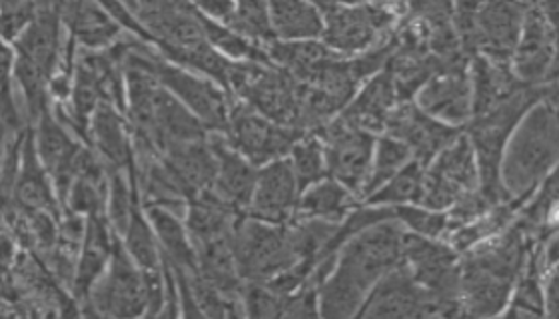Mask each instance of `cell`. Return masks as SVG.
Listing matches in <instances>:
<instances>
[{
	"mask_svg": "<svg viewBox=\"0 0 559 319\" xmlns=\"http://www.w3.org/2000/svg\"><path fill=\"white\" fill-rule=\"evenodd\" d=\"M242 299H245L246 318L280 319L284 297L274 294L266 285L246 284Z\"/></svg>",
	"mask_w": 559,
	"mask_h": 319,
	"instance_id": "74e56055",
	"label": "cell"
},
{
	"mask_svg": "<svg viewBox=\"0 0 559 319\" xmlns=\"http://www.w3.org/2000/svg\"><path fill=\"white\" fill-rule=\"evenodd\" d=\"M424 184H426V165L418 160L409 162L400 174L392 177L378 192L366 200L368 206L382 208H400V206H419L424 200Z\"/></svg>",
	"mask_w": 559,
	"mask_h": 319,
	"instance_id": "4dcf8cb0",
	"label": "cell"
},
{
	"mask_svg": "<svg viewBox=\"0 0 559 319\" xmlns=\"http://www.w3.org/2000/svg\"><path fill=\"white\" fill-rule=\"evenodd\" d=\"M476 189H479L478 158L466 132H462L426 168L424 200L419 206L448 212L464 196Z\"/></svg>",
	"mask_w": 559,
	"mask_h": 319,
	"instance_id": "9c48e42d",
	"label": "cell"
},
{
	"mask_svg": "<svg viewBox=\"0 0 559 319\" xmlns=\"http://www.w3.org/2000/svg\"><path fill=\"white\" fill-rule=\"evenodd\" d=\"M69 204L72 212L88 213V216L100 213V206H103L100 184L86 177H76L70 188Z\"/></svg>",
	"mask_w": 559,
	"mask_h": 319,
	"instance_id": "60d3db41",
	"label": "cell"
},
{
	"mask_svg": "<svg viewBox=\"0 0 559 319\" xmlns=\"http://www.w3.org/2000/svg\"><path fill=\"white\" fill-rule=\"evenodd\" d=\"M115 236H108L105 220L100 213L88 216L84 248H82L79 272L74 278V292L76 296H91L94 285L105 275L106 263L112 258Z\"/></svg>",
	"mask_w": 559,
	"mask_h": 319,
	"instance_id": "83f0119b",
	"label": "cell"
},
{
	"mask_svg": "<svg viewBox=\"0 0 559 319\" xmlns=\"http://www.w3.org/2000/svg\"><path fill=\"white\" fill-rule=\"evenodd\" d=\"M527 9L530 4L522 2L479 4L476 52L486 59L510 64L524 28Z\"/></svg>",
	"mask_w": 559,
	"mask_h": 319,
	"instance_id": "2e32d148",
	"label": "cell"
},
{
	"mask_svg": "<svg viewBox=\"0 0 559 319\" xmlns=\"http://www.w3.org/2000/svg\"><path fill=\"white\" fill-rule=\"evenodd\" d=\"M316 134L324 143L328 177L336 180L354 196L361 198L372 174L378 136L372 132L356 128L342 116L328 122L326 126Z\"/></svg>",
	"mask_w": 559,
	"mask_h": 319,
	"instance_id": "8992f818",
	"label": "cell"
},
{
	"mask_svg": "<svg viewBox=\"0 0 559 319\" xmlns=\"http://www.w3.org/2000/svg\"><path fill=\"white\" fill-rule=\"evenodd\" d=\"M426 319H448V318H443V316H440V314H436V316H430V318H426Z\"/></svg>",
	"mask_w": 559,
	"mask_h": 319,
	"instance_id": "bcb514c9",
	"label": "cell"
},
{
	"mask_svg": "<svg viewBox=\"0 0 559 319\" xmlns=\"http://www.w3.org/2000/svg\"><path fill=\"white\" fill-rule=\"evenodd\" d=\"M462 132L431 119L416 107V102H400L388 119L384 134L406 144L414 160L428 168Z\"/></svg>",
	"mask_w": 559,
	"mask_h": 319,
	"instance_id": "5bb4252c",
	"label": "cell"
},
{
	"mask_svg": "<svg viewBox=\"0 0 559 319\" xmlns=\"http://www.w3.org/2000/svg\"><path fill=\"white\" fill-rule=\"evenodd\" d=\"M36 12H38V4L35 2H2L0 21H2L4 40L16 42L35 21Z\"/></svg>",
	"mask_w": 559,
	"mask_h": 319,
	"instance_id": "f35d334b",
	"label": "cell"
},
{
	"mask_svg": "<svg viewBox=\"0 0 559 319\" xmlns=\"http://www.w3.org/2000/svg\"><path fill=\"white\" fill-rule=\"evenodd\" d=\"M409 162H414V155L406 144L400 143L392 136H385V134L378 136L376 152H373L372 174H370L368 186L361 194V200H368L373 192H378L384 184H388Z\"/></svg>",
	"mask_w": 559,
	"mask_h": 319,
	"instance_id": "1f68e13d",
	"label": "cell"
},
{
	"mask_svg": "<svg viewBox=\"0 0 559 319\" xmlns=\"http://www.w3.org/2000/svg\"><path fill=\"white\" fill-rule=\"evenodd\" d=\"M47 174L48 172L36 152L35 138L26 136L23 144V170L14 184L16 200L33 210H52L55 212L57 204H55V194L48 186Z\"/></svg>",
	"mask_w": 559,
	"mask_h": 319,
	"instance_id": "f1b7e54d",
	"label": "cell"
},
{
	"mask_svg": "<svg viewBox=\"0 0 559 319\" xmlns=\"http://www.w3.org/2000/svg\"><path fill=\"white\" fill-rule=\"evenodd\" d=\"M233 251L245 284H269L298 263L288 225L264 224L250 216H242L234 228Z\"/></svg>",
	"mask_w": 559,
	"mask_h": 319,
	"instance_id": "5b68a950",
	"label": "cell"
},
{
	"mask_svg": "<svg viewBox=\"0 0 559 319\" xmlns=\"http://www.w3.org/2000/svg\"><path fill=\"white\" fill-rule=\"evenodd\" d=\"M469 76L474 86V119L486 116L513 95L527 88L513 76L510 64L486 59L481 54L469 62Z\"/></svg>",
	"mask_w": 559,
	"mask_h": 319,
	"instance_id": "7402d4cb",
	"label": "cell"
},
{
	"mask_svg": "<svg viewBox=\"0 0 559 319\" xmlns=\"http://www.w3.org/2000/svg\"><path fill=\"white\" fill-rule=\"evenodd\" d=\"M292 170L294 176L298 180L300 194L306 189L312 188L328 177L326 152H324V143L320 136L312 132L300 138L296 146L292 148L290 156Z\"/></svg>",
	"mask_w": 559,
	"mask_h": 319,
	"instance_id": "d6a6232c",
	"label": "cell"
},
{
	"mask_svg": "<svg viewBox=\"0 0 559 319\" xmlns=\"http://www.w3.org/2000/svg\"><path fill=\"white\" fill-rule=\"evenodd\" d=\"M36 152L48 174L55 180L60 198H69L70 188L76 180V162L81 156V144L74 143L64 131L55 112L47 110L40 120L35 136Z\"/></svg>",
	"mask_w": 559,
	"mask_h": 319,
	"instance_id": "e0dca14e",
	"label": "cell"
},
{
	"mask_svg": "<svg viewBox=\"0 0 559 319\" xmlns=\"http://www.w3.org/2000/svg\"><path fill=\"white\" fill-rule=\"evenodd\" d=\"M559 165V108L544 98L513 131L501 162V182L513 201L530 200Z\"/></svg>",
	"mask_w": 559,
	"mask_h": 319,
	"instance_id": "6da1fadb",
	"label": "cell"
},
{
	"mask_svg": "<svg viewBox=\"0 0 559 319\" xmlns=\"http://www.w3.org/2000/svg\"><path fill=\"white\" fill-rule=\"evenodd\" d=\"M152 230L163 249L164 261H170V268L185 273L199 272V256L190 240L187 228L178 216L160 206H148Z\"/></svg>",
	"mask_w": 559,
	"mask_h": 319,
	"instance_id": "484cf974",
	"label": "cell"
},
{
	"mask_svg": "<svg viewBox=\"0 0 559 319\" xmlns=\"http://www.w3.org/2000/svg\"><path fill=\"white\" fill-rule=\"evenodd\" d=\"M60 30H62L60 4H38L35 21L14 42L16 47L14 52L36 64L47 74L48 81L52 78V72L59 64Z\"/></svg>",
	"mask_w": 559,
	"mask_h": 319,
	"instance_id": "ffe728a7",
	"label": "cell"
},
{
	"mask_svg": "<svg viewBox=\"0 0 559 319\" xmlns=\"http://www.w3.org/2000/svg\"><path fill=\"white\" fill-rule=\"evenodd\" d=\"M404 236L406 230L397 220L368 228L340 249L334 272L372 294L385 275L404 266Z\"/></svg>",
	"mask_w": 559,
	"mask_h": 319,
	"instance_id": "3957f363",
	"label": "cell"
},
{
	"mask_svg": "<svg viewBox=\"0 0 559 319\" xmlns=\"http://www.w3.org/2000/svg\"><path fill=\"white\" fill-rule=\"evenodd\" d=\"M60 16L70 36L86 50H108L117 45L122 33V26L110 16L105 4L64 2L60 4Z\"/></svg>",
	"mask_w": 559,
	"mask_h": 319,
	"instance_id": "44dd1931",
	"label": "cell"
},
{
	"mask_svg": "<svg viewBox=\"0 0 559 319\" xmlns=\"http://www.w3.org/2000/svg\"><path fill=\"white\" fill-rule=\"evenodd\" d=\"M324 14L322 42L340 57H360L394 36L400 9L390 4H318Z\"/></svg>",
	"mask_w": 559,
	"mask_h": 319,
	"instance_id": "277c9868",
	"label": "cell"
},
{
	"mask_svg": "<svg viewBox=\"0 0 559 319\" xmlns=\"http://www.w3.org/2000/svg\"><path fill=\"white\" fill-rule=\"evenodd\" d=\"M2 124H4V134L11 136V134H19L23 131V116L19 112L16 107V100L12 96L11 90V78L4 74V100H2Z\"/></svg>",
	"mask_w": 559,
	"mask_h": 319,
	"instance_id": "b9f144b4",
	"label": "cell"
},
{
	"mask_svg": "<svg viewBox=\"0 0 559 319\" xmlns=\"http://www.w3.org/2000/svg\"><path fill=\"white\" fill-rule=\"evenodd\" d=\"M397 105H400V96H397L394 78L390 72L382 71L378 76H373L372 81L361 86L360 93L340 116L349 124H354L356 128L382 136L388 119L392 116Z\"/></svg>",
	"mask_w": 559,
	"mask_h": 319,
	"instance_id": "d6986e66",
	"label": "cell"
},
{
	"mask_svg": "<svg viewBox=\"0 0 559 319\" xmlns=\"http://www.w3.org/2000/svg\"><path fill=\"white\" fill-rule=\"evenodd\" d=\"M392 210H394L397 222L409 234L428 237V240H443L450 234L448 212H438V210H430L424 206H400Z\"/></svg>",
	"mask_w": 559,
	"mask_h": 319,
	"instance_id": "d590c367",
	"label": "cell"
},
{
	"mask_svg": "<svg viewBox=\"0 0 559 319\" xmlns=\"http://www.w3.org/2000/svg\"><path fill=\"white\" fill-rule=\"evenodd\" d=\"M129 11L151 35L152 47L158 48L164 60L175 59L209 45L199 12L190 2H129Z\"/></svg>",
	"mask_w": 559,
	"mask_h": 319,
	"instance_id": "ba28073f",
	"label": "cell"
},
{
	"mask_svg": "<svg viewBox=\"0 0 559 319\" xmlns=\"http://www.w3.org/2000/svg\"><path fill=\"white\" fill-rule=\"evenodd\" d=\"M270 4V19L274 35L282 42L322 40L324 14L318 4L296 0H274Z\"/></svg>",
	"mask_w": 559,
	"mask_h": 319,
	"instance_id": "4316f807",
	"label": "cell"
},
{
	"mask_svg": "<svg viewBox=\"0 0 559 319\" xmlns=\"http://www.w3.org/2000/svg\"><path fill=\"white\" fill-rule=\"evenodd\" d=\"M124 248L142 272H160V246L152 224L140 212L139 204L134 206L129 230L124 234Z\"/></svg>",
	"mask_w": 559,
	"mask_h": 319,
	"instance_id": "e575fe53",
	"label": "cell"
},
{
	"mask_svg": "<svg viewBox=\"0 0 559 319\" xmlns=\"http://www.w3.org/2000/svg\"><path fill=\"white\" fill-rule=\"evenodd\" d=\"M298 180L294 176L290 158L260 168L257 192L250 204L248 216L258 222L272 225H288L300 201Z\"/></svg>",
	"mask_w": 559,
	"mask_h": 319,
	"instance_id": "9a60e30c",
	"label": "cell"
},
{
	"mask_svg": "<svg viewBox=\"0 0 559 319\" xmlns=\"http://www.w3.org/2000/svg\"><path fill=\"white\" fill-rule=\"evenodd\" d=\"M91 134H93L94 146L105 158L106 164L117 170H124V168H129V172L134 170V146L130 138L132 131L127 128L124 120L112 102H103L96 108L91 120Z\"/></svg>",
	"mask_w": 559,
	"mask_h": 319,
	"instance_id": "603a6c76",
	"label": "cell"
},
{
	"mask_svg": "<svg viewBox=\"0 0 559 319\" xmlns=\"http://www.w3.org/2000/svg\"><path fill=\"white\" fill-rule=\"evenodd\" d=\"M209 143L218 158V177L212 189L222 200L230 204L236 212H248L257 192L260 170L238 155L224 134L210 132Z\"/></svg>",
	"mask_w": 559,
	"mask_h": 319,
	"instance_id": "ac0fdd59",
	"label": "cell"
},
{
	"mask_svg": "<svg viewBox=\"0 0 559 319\" xmlns=\"http://www.w3.org/2000/svg\"><path fill=\"white\" fill-rule=\"evenodd\" d=\"M558 60V42L539 4H530L524 28L513 50V76L532 88L546 86Z\"/></svg>",
	"mask_w": 559,
	"mask_h": 319,
	"instance_id": "7c38bea8",
	"label": "cell"
},
{
	"mask_svg": "<svg viewBox=\"0 0 559 319\" xmlns=\"http://www.w3.org/2000/svg\"><path fill=\"white\" fill-rule=\"evenodd\" d=\"M194 7L202 12L204 16H209L210 21L226 24L233 16L236 2H228V0H209V2H194Z\"/></svg>",
	"mask_w": 559,
	"mask_h": 319,
	"instance_id": "7bdbcfd3",
	"label": "cell"
},
{
	"mask_svg": "<svg viewBox=\"0 0 559 319\" xmlns=\"http://www.w3.org/2000/svg\"><path fill=\"white\" fill-rule=\"evenodd\" d=\"M280 319H320L318 290L312 285H304L300 292L284 297Z\"/></svg>",
	"mask_w": 559,
	"mask_h": 319,
	"instance_id": "ab89813d",
	"label": "cell"
},
{
	"mask_svg": "<svg viewBox=\"0 0 559 319\" xmlns=\"http://www.w3.org/2000/svg\"><path fill=\"white\" fill-rule=\"evenodd\" d=\"M539 7H542V11L546 14V21H548L551 33L556 36L559 52V2H544Z\"/></svg>",
	"mask_w": 559,
	"mask_h": 319,
	"instance_id": "ee69618b",
	"label": "cell"
},
{
	"mask_svg": "<svg viewBox=\"0 0 559 319\" xmlns=\"http://www.w3.org/2000/svg\"><path fill=\"white\" fill-rule=\"evenodd\" d=\"M91 304L110 319H140L148 316L146 273L134 263L117 237L108 272L94 285Z\"/></svg>",
	"mask_w": 559,
	"mask_h": 319,
	"instance_id": "30bf717a",
	"label": "cell"
},
{
	"mask_svg": "<svg viewBox=\"0 0 559 319\" xmlns=\"http://www.w3.org/2000/svg\"><path fill=\"white\" fill-rule=\"evenodd\" d=\"M142 42H134V54L140 64L151 72L152 76L175 96L185 107L204 124V128L214 134H226L230 122V96L218 84L209 78L194 76L192 72L176 66L164 60L151 48L142 50Z\"/></svg>",
	"mask_w": 559,
	"mask_h": 319,
	"instance_id": "7a4b0ae2",
	"label": "cell"
},
{
	"mask_svg": "<svg viewBox=\"0 0 559 319\" xmlns=\"http://www.w3.org/2000/svg\"><path fill=\"white\" fill-rule=\"evenodd\" d=\"M269 57L274 66L288 72L298 83H310L318 72L326 69L334 60L344 59L322 40H300L282 42L276 40L269 48Z\"/></svg>",
	"mask_w": 559,
	"mask_h": 319,
	"instance_id": "cb8c5ba5",
	"label": "cell"
},
{
	"mask_svg": "<svg viewBox=\"0 0 559 319\" xmlns=\"http://www.w3.org/2000/svg\"><path fill=\"white\" fill-rule=\"evenodd\" d=\"M134 188H129L122 170L110 168V204H108V213L110 222L115 225L118 236H124L129 230L130 218L136 206L134 198Z\"/></svg>",
	"mask_w": 559,
	"mask_h": 319,
	"instance_id": "8d00e7d4",
	"label": "cell"
},
{
	"mask_svg": "<svg viewBox=\"0 0 559 319\" xmlns=\"http://www.w3.org/2000/svg\"><path fill=\"white\" fill-rule=\"evenodd\" d=\"M356 319H361V316H360V318H356Z\"/></svg>",
	"mask_w": 559,
	"mask_h": 319,
	"instance_id": "7dc6e473",
	"label": "cell"
},
{
	"mask_svg": "<svg viewBox=\"0 0 559 319\" xmlns=\"http://www.w3.org/2000/svg\"><path fill=\"white\" fill-rule=\"evenodd\" d=\"M436 314L433 299L402 266L373 287L361 319H426Z\"/></svg>",
	"mask_w": 559,
	"mask_h": 319,
	"instance_id": "4fadbf2b",
	"label": "cell"
},
{
	"mask_svg": "<svg viewBox=\"0 0 559 319\" xmlns=\"http://www.w3.org/2000/svg\"><path fill=\"white\" fill-rule=\"evenodd\" d=\"M356 208V196L336 180L326 177L304 192L294 220H320L340 225Z\"/></svg>",
	"mask_w": 559,
	"mask_h": 319,
	"instance_id": "d4e9b609",
	"label": "cell"
},
{
	"mask_svg": "<svg viewBox=\"0 0 559 319\" xmlns=\"http://www.w3.org/2000/svg\"><path fill=\"white\" fill-rule=\"evenodd\" d=\"M197 12H199V9H197ZM199 19L210 47L218 50L222 57H226V59L233 60V62L272 64L266 48L260 47L257 42L248 40V38L238 35V33H234L233 28H228L224 24L210 21L209 16H204L202 12H199Z\"/></svg>",
	"mask_w": 559,
	"mask_h": 319,
	"instance_id": "f546056e",
	"label": "cell"
},
{
	"mask_svg": "<svg viewBox=\"0 0 559 319\" xmlns=\"http://www.w3.org/2000/svg\"><path fill=\"white\" fill-rule=\"evenodd\" d=\"M224 26L233 28L234 33L245 36L260 47L269 48L272 42L278 40L272 28L270 4L266 2H257V0L236 2L233 16Z\"/></svg>",
	"mask_w": 559,
	"mask_h": 319,
	"instance_id": "836d02e7",
	"label": "cell"
},
{
	"mask_svg": "<svg viewBox=\"0 0 559 319\" xmlns=\"http://www.w3.org/2000/svg\"><path fill=\"white\" fill-rule=\"evenodd\" d=\"M416 107L452 128H467L474 120V86L469 66L445 69L431 76L414 98Z\"/></svg>",
	"mask_w": 559,
	"mask_h": 319,
	"instance_id": "8fae6325",
	"label": "cell"
},
{
	"mask_svg": "<svg viewBox=\"0 0 559 319\" xmlns=\"http://www.w3.org/2000/svg\"><path fill=\"white\" fill-rule=\"evenodd\" d=\"M548 258L551 263H556V261H559V236L554 240V244L549 246L548 249Z\"/></svg>",
	"mask_w": 559,
	"mask_h": 319,
	"instance_id": "f6af8a7d",
	"label": "cell"
},
{
	"mask_svg": "<svg viewBox=\"0 0 559 319\" xmlns=\"http://www.w3.org/2000/svg\"><path fill=\"white\" fill-rule=\"evenodd\" d=\"M224 136L238 155L260 170L272 162L286 160L292 148L306 134L280 126L276 122L262 116L254 108L240 100H234L228 131Z\"/></svg>",
	"mask_w": 559,
	"mask_h": 319,
	"instance_id": "52a82bcc",
	"label": "cell"
}]
</instances>
